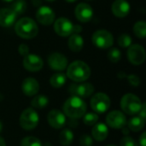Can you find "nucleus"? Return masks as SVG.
Wrapping results in <instances>:
<instances>
[{
    "label": "nucleus",
    "mask_w": 146,
    "mask_h": 146,
    "mask_svg": "<svg viewBox=\"0 0 146 146\" xmlns=\"http://www.w3.org/2000/svg\"><path fill=\"white\" fill-rule=\"evenodd\" d=\"M142 107V102L139 97L133 93L125 94L121 100V108L124 113L129 115H136Z\"/></svg>",
    "instance_id": "20e7f679"
},
{
    "label": "nucleus",
    "mask_w": 146,
    "mask_h": 146,
    "mask_svg": "<svg viewBox=\"0 0 146 146\" xmlns=\"http://www.w3.org/2000/svg\"><path fill=\"white\" fill-rule=\"evenodd\" d=\"M67 77L64 74L57 73L53 74L50 79V84L54 88H61L66 83Z\"/></svg>",
    "instance_id": "b1692460"
},
{
    "label": "nucleus",
    "mask_w": 146,
    "mask_h": 146,
    "mask_svg": "<svg viewBox=\"0 0 146 146\" xmlns=\"http://www.w3.org/2000/svg\"><path fill=\"white\" fill-rule=\"evenodd\" d=\"M110 98L109 96L103 92H98L93 95L90 101L91 108L95 113L104 114L110 107Z\"/></svg>",
    "instance_id": "423d86ee"
},
{
    "label": "nucleus",
    "mask_w": 146,
    "mask_h": 146,
    "mask_svg": "<svg viewBox=\"0 0 146 146\" xmlns=\"http://www.w3.org/2000/svg\"><path fill=\"white\" fill-rule=\"evenodd\" d=\"M3 1H4V2H8V3H9V2H13V1H15V0H3Z\"/></svg>",
    "instance_id": "c03bdc74"
},
{
    "label": "nucleus",
    "mask_w": 146,
    "mask_h": 146,
    "mask_svg": "<svg viewBox=\"0 0 146 146\" xmlns=\"http://www.w3.org/2000/svg\"><path fill=\"white\" fill-rule=\"evenodd\" d=\"M92 43L100 49H107L113 45L114 38L111 33L107 30H98L92 35Z\"/></svg>",
    "instance_id": "0eeeda50"
},
{
    "label": "nucleus",
    "mask_w": 146,
    "mask_h": 146,
    "mask_svg": "<svg viewBox=\"0 0 146 146\" xmlns=\"http://www.w3.org/2000/svg\"><path fill=\"white\" fill-rule=\"evenodd\" d=\"M133 32L138 38H144L146 36V23L145 21H138L133 27Z\"/></svg>",
    "instance_id": "bb28decb"
},
{
    "label": "nucleus",
    "mask_w": 146,
    "mask_h": 146,
    "mask_svg": "<svg viewBox=\"0 0 146 146\" xmlns=\"http://www.w3.org/2000/svg\"><path fill=\"white\" fill-rule=\"evenodd\" d=\"M127 117L121 111L113 110L106 116V123L114 129H121L127 124Z\"/></svg>",
    "instance_id": "9d476101"
},
{
    "label": "nucleus",
    "mask_w": 146,
    "mask_h": 146,
    "mask_svg": "<svg viewBox=\"0 0 146 146\" xmlns=\"http://www.w3.org/2000/svg\"><path fill=\"white\" fill-rule=\"evenodd\" d=\"M15 31L19 37L25 39H30L37 36L38 33V27L37 23L33 19L24 17L16 22L15 26Z\"/></svg>",
    "instance_id": "7ed1b4c3"
},
{
    "label": "nucleus",
    "mask_w": 146,
    "mask_h": 146,
    "mask_svg": "<svg viewBox=\"0 0 146 146\" xmlns=\"http://www.w3.org/2000/svg\"><path fill=\"white\" fill-rule=\"evenodd\" d=\"M109 135V128L108 126L103 122L96 123L93 125L92 129V139L98 141L102 142L107 139Z\"/></svg>",
    "instance_id": "aec40b11"
},
{
    "label": "nucleus",
    "mask_w": 146,
    "mask_h": 146,
    "mask_svg": "<svg viewBox=\"0 0 146 146\" xmlns=\"http://www.w3.org/2000/svg\"><path fill=\"white\" fill-rule=\"evenodd\" d=\"M17 18V15L11 9L8 8L0 9V26L3 27H11Z\"/></svg>",
    "instance_id": "6ab92c4d"
},
{
    "label": "nucleus",
    "mask_w": 146,
    "mask_h": 146,
    "mask_svg": "<svg viewBox=\"0 0 146 146\" xmlns=\"http://www.w3.org/2000/svg\"><path fill=\"white\" fill-rule=\"evenodd\" d=\"M67 76L74 82H84L90 78L91 68L82 61H74L68 67Z\"/></svg>",
    "instance_id": "f03ea898"
},
{
    "label": "nucleus",
    "mask_w": 146,
    "mask_h": 146,
    "mask_svg": "<svg viewBox=\"0 0 146 146\" xmlns=\"http://www.w3.org/2000/svg\"><path fill=\"white\" fill-rule=\"evenodd\" d=\"M111 10L115 16L123 18L130 12V4L126 0H115L112 3Z\"/></svg>",
    "instance_id": "a211bd4d"
},
{
    "label": "nucleus",
    "mask_w": 146,
    "mask_h": 146,
    "mask_svg": "<svg viewBox=\"0 0 146 146\" xmlns=\"http://www.w3.org/2000/svg\"><path fill=\"white\" fill-rule=\"evenodd\" d=\"M65 1L68 3H74V2H76L77 0H65Z\"/></svg>",
    "instance_id": "37998d69"
},
{
    "label": "nucleus",
    "mask_w": 146,
    "mask_h": 146,
    "mask_svg": "<svg viewBox=\"0 0 146 146\" xmlns=\"http://www.w3.org/2000/svg\"><path fill=\"white\" fill-rule=\"evenodd\" d=\"M3 131V123H2V121H0V133Z\"/></svg>",
    "instance_id": "79ce46f5"
},
{
    "label": "nucleus",
    "mask_w": 146,
    "mask_h": 146,
    "mask_svg": "<svg viewBox=\"0 0 146 146\" xmlns=\"http://www.w3.org/2000/svg\"><path fill=\"white\" fill-rule=\"evenodd\" d=\"M138 114H139V117H141L143 120H145V118H146V104L145 103H144V104H142V107H141V109H140V110H139V112L138 113Z\"/></svg>",
    "instance_id": "c9c22d12"
},
{
    "label": "nucleus",
    "mask_w": 146,
    "mask_h": 146,
    "mask_svg": "<svg viewBox=\"0 0 146 146\" xmlns=\"http://www.w3.org/2000/svg\"><path fill=\"white\" fill-rule=\"evenodd\" d=\"M32 3L35 7H39V6H41L42 1L41 0H32Z\"/></svg>",
    "instance_id": "58836bf2"
},
{
    "label": "nucleus",
    "mask_w": 146,
    "mask_h": 146,
    "mask_svg": "<svg viewBox=\"0 0 146 146\" xmlns=\"http://www.w3.org/2000/svg\"><path fill=\"white\" fill-rule=\"evenodd\" d=\"M23 67L30 72H38L42 69L44 62L40 56L35 54H27L23 58Z\"/></svg>",
    "instance_id": "4468645a"
},
{
    "label": "nucleus",
    "mask_w": 146,
    "mask_h": 146,
    "mask_svg": "<svg viewBox=\"0 0 146 146\" xmlns=\"http://www.w3.org/2000/svg\"><path fill=\"white\" fill-rule=\"evenodd\" d=\"M78 119H72V118H69V121H68V126L70 127H73V128H74V127H76L78 125H79V121H77Z\"/></svg>",
    "instance_id": "e433bc0d"
},
{
    "label": "nucleus",
    "mask_w": 146,
    "mask_h": 146,
    "mask_svg": "<svg viewBox=\"0 0 146 146\" xmlns=\"http://www.w3.org/2000/svg\"><path fill=\"white\" fill-rule=\"evenodd\" d=\"M139 145L141 146H146V133L144 132L139 137Z\"/></svg>",
    "instance_id": "4c0bfd02"
},
{
    "label": "nucleus",
    "mask_w": 146,
    "mask_h": 146,
    "mask_svg": "<svg viewBox=\"0 0 146 146\" xmlns=\"http://www.w3.org/2000/svg\"><path fill=\"white\" fill-rule=\"evenodd\" d=\"M47 121L49 125L55 129H61L66 124V115L58 110H52L48 113Z\"/></svg>",
    "instance_id": "ddd939ff"
},
{
    "label": "nucleus",
    "mask_w": 146,
    "mask_h": 146,
    "mask_svg": "<svg viewBox=\"0 0 146 146\" xmlns=\"http://www.w3.org/2000/svg\"><path fill=\"white\" fill-rule=\"evenodd\" d=\"M45 1H47V2H54L56 0H45Z\"/></svg>",
    "instance_id": "a18cd8bd"
},
{
    "label": "nucleus",
    "mask_w": 146,
    "mask_h": 146,
    "mask_svg": "<svg viewBox=\"0 0 146 146\" xmlns=\"http://www.w3.org/2000/svg\"><path fill=\"white\" fill-rule=\"evenodd\" d=\"M94 86L91 83L80 82L72 84L69 86V92L72 96H76L80 98H89L94 92Z\"/></svg>",
    "instance_id": "6e6552de"
},
{
    "label": "nucleus",
    "mask_w": 146,
    "mask_h": 146,
    "mask_svg": "<svg viewBox=\"0 0 146 146\" xmlns=\"http://www.w3.org/2000/svg\"><path fill=\"white\" fill-rule=\"evenodd\" d=\"M127 80H128V82H129L132 86H139V84H140V79H139L137 75H135V74H131V75H129V76L127 77Z\"/></svg>",
    "instance_id": "72a5a7b5"
},
{
    "label": "nucleus",
    "mask_w": 146,
    "mask_h": 146,
    "mask_svg": "<svg viewBox=\"0 0 146 146\" xmlns=\"http://www.w3.org/2000/svg\"><path fill=\"white\" fill-rule=\"evenodd\" d=\"M76 18L81 22H88L92 20L93 16L92 8L86 3H79L74 10Z\"/></svg>",
    "instance_id": "dca6fc26"
},
{
    "label": "nucleus",
    "mask_w": 146,
    "mask_h": 146,
    "mask_svg": "<svg viewBox=\"0 0 146 146\" xmlns=\"http://www.w3.org/2000/svg\"><path fill=\"white\" fill-rule=\"evenodd\" d=\"M49 104V99L46 96L44 95H37L35 96L32 101H31V105L34 109H44Z\"/></svg>",
    "instance_id": "393cba45"
},
{
    "label": "nucleus",
    "mask_w": 146,
    "mask_h": 146,
    "mask_svg": "<svg viewBox=\"0 0 146 146\" xmlns=\"http://www.w3.org/2000/svg\"><path fill=\"white\" fill-rule=\"evenodd\" d=\"M108 57H109V60L111 62H118L121 58V51L116 49V48H112L110 50L109 53H108Z\"/></svg>",
    "instance_id": "7c9ffc66"
},
{
    "label": "nucleus",
    "mask_w": 146,
    "mask_h": 146,
    "mask_svg": "<svg viewBox=\"0 0 146 146\" xmlns=\"http://www.w3.org/2000/svg\"><path fill=\"white\" fill-rule=\"evenodd\" d=\"M22 92L27 97L35 96L39 91V84L34 78H27L22 81L21 84Z\"/></svg>",
    "instance_id": "f3484780"
},
{
    "label": "nucleus",
    "mask_w": 146,
    "mask_h": 146,
    "mask_svg": "<svg viewBox=\"0 0 146 146\" xmlns=\"http://www.w3.org/2000/svg\"><path fill=\"white\" fill-rule=\"evenodd\" d=\"M36 18L40 24L49 26L54 22L56 15L54 11L48 6H40L36 12Z\"/></svg>",
    "instance_id": "f8f14e48"
},
{
    "label": "nucleus",
    "mask_w": 146,
    "mask_h": 146,
    "mask_svg": "<svg viewBox=\"0 0 146 146\" xmlns=\"http://www.w3.org/2000/svg\"><path fill=\"white\" fill-rule=\"evenodd\" d=\"M127 127L129 128L130 131H133L134 133H138L145 127V121L143 120L139 116H136V117L131 118L128 121V122H127Z\"/></svg>",
    "instance_id": "4be33fe9"
},
{
    "label": "nucleus",
    "mask_w": 146,
    "mask_h": 146,
    "mask_svg": "<svg viewBox=\"0 0 146 146\" xmlns=\"http://www.w3.org/2000/svg\"><path fill=\"white\" fill-rule=\"evenodd\" d=\"M86 110L87 106L86 102L82 98L76 96L68 98L62 106L64 115L72 119H80L83 117L86 112Z\"/></svg>",
    "instance_id": "f257e3e1"
},
{
    "label": "nucleus",
    "mask_w": 146,
    "mask_h": 146,
    "mask_svg": "<svg viewBox=\"0 0 146 146\" xmlns=\"http://www.w3.org/2000/svg\"><path fill=\"white\" fill-rule=\"evenodd\" d=\"M84 46L83 38L79 33H72L68 39V47L74 52L80 51Z\"/></svg>",
    "instance_id": "412c9836"
},
{
    "label": "nucleus",
    "mask_w": 146,
    "mask_h": 146,
    "mask_svg": "<svg viewBox=\"0 0 146 146\" xmlns=\"http://www.w3.org/2000/svg\"><path fill=\"white\" fill-rule=\"evenodd\" d=\"M74 133L73 132L68 129V128H65L63 129L60 134H59V142L62 146H68L70 145L73 143L74 140Z\"/></svg>",
    "instance_id": "5701e85b"
},
{
    "label": "nucleus",
    "mask_w": 146,
    "mask_h": 146,
    "mask_svg": "<svg viewBox=\"0 0 146 146\" xmlns=\"http://www.w3.org/2000/svg\"><path fill=\"white\" fill-rule=\"evenodd\" d=\"M120 146H137V144L133 138L126 136L120 141Z\"/></svg>",
    "instance_id": "473e14b6"
},
{
    "label": "nucleus",
    "mask_w": 146,
    "mask_h": 146,
    "mask_svg": "<svg viewBox=\"0 0 146 146\" xmlns=\"http://www.w3.org/2000/svg\"><path fill=\"white\" fill-rule=\"evenodd\" d=\"M127 57L133 65H140L145 60V50L140 44H131L128 47Z\"/></svg>",
    "instance_id": "1a4fd4ad"
},
{
    "label": "nucleus",
    "mask_w": 146,
    "mask_h": 146,
    "mask_svg": "<svg viewBox=\"0 0 146 146\" xmlns=\"http://www.w3.org/2000/svg\"><path fill=\"white\" fill-rule=\"evenodd\" d=\"M107 146H116V145H107Z\"/></svg>",
    "instance_id": "49530a36"
},
{
    "label": "nucleus",
    "mask_w": 146,
    "mask_h": 146,
    "mask_svg": "<svg viewBox=\"0 0 146 146\" xmlns=\"http://www.w3.org/2000/svg\"><path fill=\"white\" fill-rule=\"evenodd\" d=\"M48 64L53 70L63 71L68 67V59L64 55L58 52H55L49 56Z\"/></svg>",
    "instance_id": "2eb2a0df"
},
{
    "label": "nucleus",
    "mask_w": 146,
    "mask_h": 146,
    "mask_svg": "<svg viewBox=\"0 0 146 146\" xmlns=\"http://www.w3.org/2000/svg\"><path fill=\"white\" fill-rule=\"evenodd\" d=\"M27 3L25 0H15L11 4V9L17 15H22L27 9Z\"/></svg>",
    "instance_id": "a878e982"
},
{
    "label": "nucleus",
    "mask_w": 146,
    "mask_h": 146,
    "mask_svg": "<svg viewBox=\"0 0 146 146\" xmlns=\"http://www.w3.org/2000/svg\"><path fill=\"white\" fill-rule=\"evenodd\" d=\"M18 51H19V53H20L21 56H25L27 54H29V48H28V46L26 44H21L19 45Z\"/></svg>",
    "instance_id": "f704fd0d"
},
{
    "label": "nucleus",
    "mask_w": 146,
    "mask_h": 146,
    "mask_svg": "<svg viewBox=\"0 0 146 146\" xmlns=\"http://www.w3.org/2000/svg\"><path fill=\"white\" fill-rule=\"evenodd\" d=\"M39 121V116L38 113L32 108L26 109L21 114L20 116V126L21 128L27 131L33 130L36 128Z\"/></svg>",
    "instance_id": "39448f33"
},
{
    "label": "nucleus",
    "mask_w": 146,
    "mask_h": 146,
    "mask_svg": "<svg viewBox=\"0 0 146 146\" xmlns=\"http://www.w3.org/2000/svg\"><path fill=\"white\" fill-rule=\"evenodd\" d=\"M21 146H42V143L38 138L28 136L21 139Z\"/></svg>",
    "instance_id": "c85d7f7f"
},
{
    "label": "nucleus",
    "mask_w": 146,
    "mask_h": 146,
    "mask_svg": "<svg viewBox=\"0 0 146 146\" xmlns=\"http://www.w3.org/2000/svg\"><path fill=\"white\" fill-rule=\"evenodd\" d=\"M80 146H92L93 139L88 134H83L80 139Z\"/></svg>",
    "instance_id": "2f4dec72"
},
{
    "label": "nucleus",
    "mask_w": 146,
    "mask_h": 146,
    "mask_svg": "<svg viewBox=\"0 0 146 146\" xmlns=\"http://www.w3.org/2000/svg\"><path fill=\"white\" fill-rule=\"evenodd\" d=\"M121 131H122V133L123 134H125V135H127V134H129V133H130V130H129V128L127 127H123L122 128H121Z\"/></svg>",
    "instance_id": "ea45409f"
},
{
    "label": "nucleus",
    "mask_w": 146,
    "mask_h": 146,
    "mask_svg": "<svg viewBox=\"0 0 146 146\" xmlns=\"http://www.w3.org/2000/svg\"><path fill=\"white\" fill-rule=\"evenodd\" d=\"M118 44L121 48H128L132 44V38L127 33H122L118 38Z\"/></svg>",
    "instance_id": "c756f323"
},
{
    "label": "nucleus",
    "mask_w": 146,
    "mask_h": 146,
    "mask_svg": "<svg viewBox=\"0 0 146 146\" xmlns=\"http://www.w3.org/2000/svg\"><path fill=\"white\" fill-rule=\"evenodd\" d=\"M98 121V115L95 112L86 113L83 115V122L86 126H93Z\"/></svg>",
    "instance_id": "cd10ccee"
},
{
    "label": "nucleus",
    "mask_w": 146,
    "mask_h": 146,
    "mask_svg": "<svg viewBox=\"0 0 146 146\" xmlns=\"http://www.w3.org/2000/svg\"><path fill=\"white\" fill-rule=\"evenodd\" d=\"M54 30L57 35L61 37H68L74 33V25L68 19L61 17L55 21Z\"/></svg>",
    "instance_id": "9b49d317"
},
{
    "label": "nucleus",
    "mask_w": 146,
    "mask_h": 146,
    "mask_svg": "<svg viewBox=\"0 0 146 146\" xmlns=\"http://www.w3.org/2000/svg\"><path fill=\"white\" fill-rule=\"evenodd\" d=\"M0 146H6V143L3 139V138H2L0 136Z\"/></svg>",
    "instance_id": "a19ab883"
}]
</instances>
